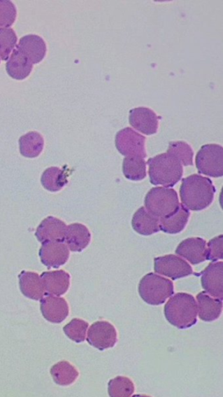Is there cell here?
I'll return each mask as SVG.
<instances>
[{"label": "cell", "instance_id": "1", "mask_svg": "<svg viewBox=\"0 0 223 397\" xmlns=\"http://www.w3.org/2000/svg\"><path fill=\"white\" fill-rule=\"evenodd\" d=\"M215 188L210 179L194 174L182 180L180 197L182 205L192 211H201L210 207L214 200Z\"/></svg>", "mask_w": 223, "mask_h": 397}, {"label": "cell", "instance_id": "2", "mask_svg": "<svg viewBox=\"0 0 223 397\" xmlns=\"http://www.w3.org/2000/svg\"><path fill=\"white\" fill-rule=\"evenodd\" d=\"M167 321L178 329H187L197 323V302L193 295L179 293L173 295L164 307Z\"/></svg>", "mask_w": 223, "mask_h": 397}, {"label": "cell", "instance_id": "3", "mask_svg": "<svg viewBox=\"0 0 223 397\" xmlns=\"http://www.w3.org/2000/svg\"><path fill=\"white\" fill-rule=\"evenodd\" d=\"M149 176L151 184L164 187L175 186L183 176V167L178 158L168 153L150 158Z\"/></svg>", "mask_w": 223, "mask_h": 397}, {"label": "cell", "instance_id": "4", "mask_svg": "<svg viewBox=\"0 0 223 397\" xmlns=\"http://www.w3.org/2000/svg\"><path fill=\"white\" fill-rule=\"evenodd\" d=\"M174 288L171 280L151 272L141 279L138 291L141 299L147 304L158 306L164 304L174 294Z\"/></svg>", "mask_w": 223, "mask_h": 397}, {"label": "cell", "instance_id": "5", "mask_svg": "<svg viewBox=\"0 0 223 397\" xmlns=\"http://www.w3.org/2000/svg\"><path fill=\"white\" fill-rule=\"evenodd\" d=\"M146 210L161 219L174 214L180 206L177 192L166 187L152 188L145 200Z\"/></svg>", "mask_w": 223, "mask_h": 397}, {"label": "cell", "instance_id": "6", "mask_svg": "<svg viewBox=\"0 0 223 397\" xmlns=\"http://www.w3.org/2000/svg\"><path fill=\"white\" fill-rule=\"evenodd\" d=\"M200 174L213 178L223 176V148L220 144H206L201 148L196 158Z\"/></svg>", "mask_w": 223, "mask_h": 397}, {"label": "cell", "instance_id": "7", "mask_svg": "<svg viewBox=\"0 0 223 397\" xmlns=\"http://www.w3.org/2000/svg\"><path fill=\"white\" fill-rule=\"evenodd\" d=\"M115 143L120 153L124 156L147 157L146 139L131 127L121 130L116 135Z\"/></svg>", "mask_w": 223, "mask_h": 397}, {"label": "cell", "instance_id": "8", "mask_svg": "<svg viewBox=\"0 0 223 397\" xmlns=\"http://www.w3.org/2000/svg\"><path fill=\"white\" fill-rule=\"evenodd\" d=\"M154 271L160 275L176 280L192 275V266L184 259L174 255L154 258Z\"/></svg>", "mask_w": 223, "mask_h": 397}, {"label": "cell", "instance_id": "9", "mask_svg": "<svg viewBox=\"0 0 223 397\" xmlns=\"http://www.w3.org/2000/svg\"><path fill=\"white\" fill-rule=\"evenodd\" d=\"M87 342L100 351L113 348L117 342V330L110 322L97 321L89 329Z\"/></svg>", "mask_w": 223, "mask_h": 397}, {"label": "cell", "instance_id": "10", "mask_svg": "<svg viewBox=\"0 0 223 397\" xmlns=\"http://www.w3.org/2000/svg\"><path fill=\"white\" fill-rule=\"evenodd\" d=\"M39 256L42 264L48 268L57 269L68 262L70 251L64 242H48L42 244Z\"/></svg>", "mask_w": 223, "mask_h": 397}, {"label": "cell", "instance_id": "11", "mask_svg": "<svg viewBox=\"0 0 223 397\" xmlns=\"http://www.w3.org/2000/svg\"><path fill=\"white\" fill-rule=\"evenodd\" d=\"M201 286L214 298H223V263H213L201 272Z\"/></svg>", "mask_w": 223, "mask_h": 397}, {"label": "cell", "instance_id": "12", "mask_svg": "<svg viewBox=\"0 0 223 397\" xmlns=\"http://www.w3.org/2000/svg\"><path fill=\"white\" fill-rule=\"evenodd\" d=\"M161 118L146 107H138L129 111V124L140 132L152 135L157 132Z\"/></svg>", "mask_w": 223, "mask_h": 397}, {"label": "cell", "instance_id": "13", "mask_svg": "<svg viewBox=\"0 0 223 397\" xmlns=\"http://www.w3.org/2000/svg\"><path fill=\"white\" fill-rule=\"evenodd\" d=\"M41 312L48 321L60 323L67 319L69 307L66 299L48 295L41 300Z\"/></svg>", "mask_w": 223, "mask_h": 397}, {"label": "cell", "instance_id": "14", "mask_svg": "<svg viewBox=\"0 0 223 397\" xmlns=\"http://www.w3.org/2000/svg\"><path fill=\"white\" fill-rule=\"evenodd\" d=\"M175 252L178 256L188 260L191 264L199 265L206 261V242L201 237L187 238L179 244Z\"/></svg>", "mask_w": 223, "mask_h": 397}, {"label": "cell", "instance_id": "15", "mask_svg": "<svg viewBox=\"0 0 223 397\" xmlns=\"http://www.w3.org/2000/svg\"><path fill=\"white\" fill-rule=\"evenodd\" d=\"M67 227L66 223L60 219L48 216L40 223L35 236L42 244L48 242H64Z\"/></svg>", "mask_w": 223, "mask_h": 397}, {"label": "cell", "instance_id": "16", "mask_svg": "<svg viewBox=\"0 0 223 397\" xmlns=\"http://www.w3.org/2000/svg\"><path fill=\"white\" fill-rule=\"evenodd\" d=\"M40 277L45 291L49 295L60 297L69 291L71 277L66 271L45 272Z\"/></svg>", "mask_w": 223, "mask_h": 397}, {"label": "cell", "instance_id": "17", "mask_svg": "<svg viewBox=\"0 0 223 397\" xmlns=\"http://www.w3.org/2000/svg\"><path fill=\"white\" fill-rule=\"evenodd\" d=\"M17 47L32 64L40 63L45 59L47 53L45 42L38 35L24 36L20 40Z\"/></svg>", "mask_w": 223, "mask_h": 397}, {"label": "cell", "instance_id": "18", "mask_svg": "<svg viewBox=\"0 0 223 397\" xmlns=\"http://www.w3.org/2000/svg\"><path fill=\"white\" fill-rule=\"evenodd\" d=\"M19 285L21 293L29 299L41 300L46 295L41 277L37 273L23 271L19 275Z\"/></svg>", "mask_w": 223, "mask_h": 397}, {"label": "cell", "instance_id": "19", "mask_svg": "<svg viewBox=\"0 0 223 397\" xmlns=\"http://www.w3.org/2000/svg\"><path fill=\"white\" fill-rule=\"evenodd\" d=\"M67 247L71 251L81 252L89 246L91 234L87 227L82 223H71L67 227L66 238Z\"/></svg>", "mask_w": 223, "mask_h": 397}, {"label": "cell", "instance_id": "20", "mask_svg": "<svg viewBox=\"0 0 223 397\" xmlns=\"http://www.w3.org/2000/svg\"><path fill=\"white\" fill-rule=\"evenodd\" d=\"M197 307L199 319L206 322H212L220 319L222 312V300L214 298L207 293L197 295Z\"/></svg>", "mask_w": 223, "mask_h": 397}, {"label": "cell", "instance_id": "21", "mask_svg": "<svg viewBox=\"0 0 223 397\" xmlns=\"http://www.w3.org/2000/svg\"><path fill=\"white\" fill-rule=\"evenodd\" d=\"M6 69L7 74L11 78L17 79V81H24L31 74L33 64L17 47L13 50L8 61H7Z\"/></svg>", "mask_w": 223, "mask_h": 397}, {"label": "cell", "instance_id": "22", "mask_svg": "<svg viewBox=\"0 0 223 397\" xmlns=\"http://www.w3.org/2000/svg\"><path fill=\"white\" fill-rule=\"evenodd\" d=\"M132 227L139 235H152L160 230V219L142 207L133 216Z\"/></svg>", "mask_w": 223, "mask_h": 397}, {"label": "cell", "instance_id": "23", "mask_svg": "<svg viewBox=\"0 0 223 397\" xmlns=\"http://www.w3.org/2000/svg\"><path fill=\"white\" fill-rule=\"evenodd\" d=\"M190 218V212L182 204L178 210L167 218L160 219V230L169 235L181 233L185 228Z\"/></svg>", "mask_w": 223, "mask_h": 397}, {"label": "cell", "instance_id": "24", "mask_svg": "<svg viewBox=\"0 0 223 397\" xmlns=\"http://www.w3.org/2000/svg\"><path fill=\"white\" fill-rule=\"evenodd\" d=\"M20 154L24 157L34 158L38 157L45 146L43 137L38 132H29L19 140Z\"/></svg>", "mask_w": 223, "mask_h": 397}, {"label": "cell", "instance_id": "25", "mask_svg": "<svg viewBox=\"0 0 223 397\" xmlns=\"http://www.w3.org/2000/svg\"><path fill=\"white\" fill-rule=\"evenodd\" d=\"M41 181L48 191L59 192L69 183L68 173L59 167H50L43 172Z\"/></svg>", "mask_w": 223, "mask_h": 397}, {"label": "cell", "instance_id": "26", "mask_svg": "<svg viewBox=\"0 0 223 397\" xmlns=\"http://www.w3.org/2000/svg\"><path fill=\"white\" fill-rule=\"evenodd\" d=\"M50 375L57 385L66 386L73 384L78 377L75 366L66 361H62L52 367Z\"/></svg>", "mask_w": 223, "mask_h": 397}, {"label": "cell", "instance_id": "27", "mask_svg": "<svg viewBox=\"0 0 223 397\" xmlns=\"http://www.w3.org/2000/svg\"><path fill=\"white\" fill-rule=\"evenodd\" d=\"M146 165L145 158L127 157L123 162L124 175L131 181H141L147 176Z\"/></svg>", "mask_w": 223, "mask_h": 397}, {"label": "cell", "instance_id": "28", "mask_svg": "<svg viewBox=\"0 0 223 397\" xmlns=\"http://www.w3.org/2000/svg\"><path fill=\"white\" fill-rule=\"evenodd\" d=\"M134 389L133 381L124 377L113 379L108 384V393L110 397H131Z\"/></svg>", "mask_w": 223, "mask_h": 397}, {"label": "cell", "instance_id": "29", "mask_svg": "<svg viewBox=\"0 0 223 397\" xmlns=\"http://www.w3.org/2000/svg\"><path fill=\"white\" fill-rule=\"evenodd\" d=\"M17 37L11 28H0V59L8 61L13 50L15 49Z\"/></svg>", "mask_w": 223, "mask_h": 397}, {"label": "cell", "instance_id": "30", "mask_svg": "<svg viewBox=\"0 0 223 397\" xmlns=\"http://www.w3.org/2000/svg\"><path fill=\"white\" fill-rule=\"evenodd\" d=\"M167 153L175 156L185 166L193 165V150L185 141H171Z\"/></svg>", "mask_w": 223, "mask_h": 397}, {"label": "cell", "instance_id": "31", "mask_svg": "<svg viewBox=\"0 0 223 397\" xmlns=\"http://www.w3.org/2000/svg\"><path fill=\"white\" fill-rule=\"evenodd\" d=\"M89 328V323L83 320L75 319L71 320L63 330L64 334L76 343H81L85 340L86 333Z\"/></svg>", "mask_w": 223, "mask_h": 397}, {"label": "cell", "instance_id": "32", "mask_svg": "<svg viewBox=\"0 0 223 397\" xmlns=\"http://www.w3.org/2000/svg\"><path fill=\"white\" fill-rule=\"evenodd\" d=\"M17 9L8 0H0V28H9L15 22Z\"/></svg>", "mask_w": 223, "mask_h": 397}, {"label": "cell", "instance_id": "33", "mask_svg": "<svg viewBox=\"0 0 223 397\" xmlns=\"http://www.w3.org/2000/svg\"><path fill=\"white\" fill-rule=\"evenodd\" d=\"M206 260L218 261L223 259V236L221 235L213 238L208 243Z\"/></svg>", "mask_w": 223, "mask_h": 397}, {"label": "cell", "instance_id": "34", "mask_svg": "<svg viewBox=\"0 0 223 397\" xmlns=\"http://www.w3.org/2000/svg\"><path fill=\"white\" fill-rule=\"evenodd\" d=\"M133 397H151L147 395H143V394H138V395H135Z\"/></svg>", "mask_w": 223, "mask_h": 397}]
</instances>
